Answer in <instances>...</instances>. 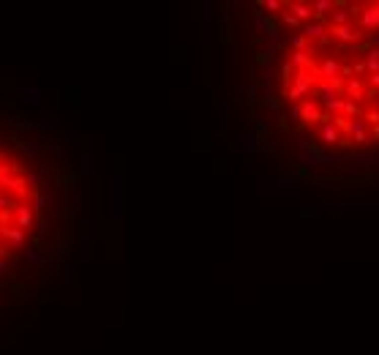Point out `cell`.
Wrapping results in <instances>:
<instances>
[{
  "label": "cell",
  "instance_id": "6da1fadb",
  "mask_svg": "<svg viewBox=\"0 0 379 355\" xmlns=\"http://www.w3.org/2000/svg\"><path fill=\"white\" fill-rule=\"evenodd\" d=\"M44 183L19 150L0 142V273L30 246L41 221Z\"/></svg>",
  "mask_w": 379,
  "mask_h": 355
},
{
  "label": "cell",
  "instance_id": "7a4b0ae2",
  "mask_svg": "<svg viewBox=\"0 0 379 355\" xmlns=\"http://www.w3.org/2000/svg\"><path fill=\"white\" fill-rule=\"evenodd\" d=\"M360 30L363 33H374L376 27H379V3H368V6H363V11H360Z\"/></svg>",
  "mask_w": 379,
  "mask_h": 355
},
{
  "label": "cell",
  "instance_id": "3957f363",
  "mask_svg": "<svg viewBox=\"0 0 379 355\" xmlns=\"http://www.w3.org/2000/svg\"><path fill=\"white\" fill-rule=\"evenodd\" d=\"M317 140L322 142V145H338L341 142V134L330 126V123H322V126H319V132H317Z\"/></svg>",
  "mask_w": 379,
  "mask_h": 355
},
{
  "label": "cell",
  "instance_id": "277c9868",
  "mask_svg": "<svg viewBox=\"0 0 379 355\" xmlns=\"http://www.w3.org/2000/svg\"><path fill=\"white\" fill-rule=\"evenodd\" d=\"M363 66H366V74H379V49H368L366 57H363Z\"/></svg>",
  "mask_w": 379,
  "mask_h": 355
},
{
  "label": "cell",
  "instance_id": "5b68a950",
  "mask_svg": "<svg viewBox=\"0 0 379 355\" xmlns=\"http://www.w3.org/2000/svg\"><path fill=\"white\" fill-rule=\"evenodd\" d=\"M347 93L355 96V101L363 99V82H347Z\"/></svg>",
  "mask_w": 379,
  "mask_h": 355
},
{
  "label": "cell",
  "instance_id": "8992f818",
  "mask_svg": "<svg viewBox=\"0 0 379 355\" xmlns=\"http://www.w3.org/2000/svg\"><path fill=\"white\" fill-rule=\"evenodd\" d=\"M366 120H371V123L376 126V123H379V110H376V112H368V115H366Z\"/></svg>",
  "mask_w": 379,
  "mask_h": 355
},
{
  "label": "cell",
  "instance_id": "52a82bcc",
  "mask_svg": "<svg viewBox=\"0 0 379 355\" xmlns=\"http://www.w3.org/2000/svg\"><path fill=\"white\" fill-rule=\"evenodd\" d=\"M368 82L374 85V88H379V74H368Z\"/></svg>",
  "mask_w": 379,
  "mask_h": 355
}]
</instances>
